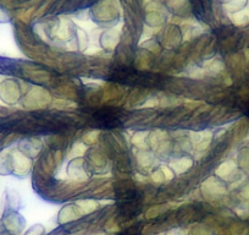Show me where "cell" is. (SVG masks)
Here are the masks:
<instances>
[{"instance_id":"cell-1","label":"cell","mask_w":249,"mask_h":235,"mask_svg":"<svg viewBox=\"0 0 249 235\" xmlns=\"http://www.w3.org/2000/svg\"><path fill=\"white\" fill-rule=\"evenodd\" d=\"M53 98L49 91L44 87H32V90L26 95L23 105L28 109H44L48 105H52Z\"/></svg>"},{"instance_id":"cell-2","label":"cell","mask_w":249,"mask_h":235,"mask_svg":"<svg viewBox=\"0 0 249 235\" xmlns=\"http://www.w3.org/2000/svg\"><path fill=\"white\" fill-rule=\"evenodd\" d=\"M4 228L8 233L13 235H21L26 227V220L18 211L5 210L4 211L3 218H1Z\"/></svg>"},{"instance_id":"cell-3","label":"cell","mask_w":249,"mask_h":235,"mask_svg":"<svg viewBox=\"0 0 249 235\" xmlns=\"http://www.w3.org/2000/svg\"><path fill=\"white\" fill-rule=\"evenodd\" d=\"M21 85L18 80L8 78L0 83V99L4 100L8 104H15L21 97Z\"/></svg>"},{"instance_id":"cell-4","label":"cell","mask_w":249,"mask_h":235,"mask_svg":"<svg viewBox=\"0 0 249 235\" xmlns=\"http://www.w3.org/2000/svg\"><path fill=\"white\" fill-rule=\"evenodd\" d=\"M202 195L203 197L209 201H216L226 195L227 189L221 181L217 180L215 176H210L202 184Z\"/></svg>"},{"instance_id":"cell-5","label":"cell","mask_w":249,"mask_h":235,"mask_svg":"<svg viewBox=\"0 0 249 235\" xmlns=\"http://www.w3.org/2000/svg\"><path fill=\"white\" fill-rule=\"evenodd\" d=\"M11 169L13 174L18 175L20 178H25L32 169V160L30 157L23 155L20 150H15L11 152Z\"/></svg>"},{"instance_id":"cell-6","label":"cell","mask_w":249,"mask_h":235,"mask_svg":"<svg viewBox=\"0 0 249 235\" xmlns=\"http://www.w3.org/2000/svg\"><path fill=\"white\" fill-rule=\"evenodd\" d=\"M87 162L85 158H75L71 159L68 167V175L72 181L77 183H86L88 179L87 174Z\"/></svg>"},{"instance_id":"cell-7","label":"cell","mask_w":249,"mask_h":235,"mask_svg":"<svg viewBox=\"0 0 249 235\" xmlns=\"http://www.w3.org/2000/svg\"><path fill=\"white\" fill-rule=\"evenodd\" d=\"M87 164L89 169L104 170L107 164V156L103 148L94 147L87 151Z\"/></svg>"},{"instance_id":"cell-8","label":"cell","mask_w":249,"mask_h":235,"mask_svg":"<svg viewBox=\"0 0 249 235\" xmlns=\"http://www.w3.org/2000/svg\"><path fill=\"white\" fill-rule=\"evenodd\" d=\"M83 217V213L78 208L76 203H70L66 205L60 210L59 215H57V223L60 225L66 224V223H72L76 220H80Z\"/></svg>"},{"instance_id":"cell-9","label":"cell","mask_w":249,"mask_h":235,"mask_svg":"<svg viewBox=\"0 0 249 235\" xmlns=\"http://www.w3.org/2000/svg\"><path fill=\"white\" fill-rule=\"evenodd\" d=\"M43 148V142L38 137H28L21 141L18 150L30 158H37Z\"/></svg>"},{"instance_id":"cell-10","label":"cell","mask_w":249,"mask_h":235,"mask_svg":"<svg viewBox=\"0 0 249 235\" xmlns=\"http://www.w3.org/2000/svg\"><path fill=\"white\" fill-rule=\"evenodd\" d=\"M215 174H216L219 178L229 181H236L237 179L239 178V176H237V175H238V172H237V164L231 159L222 162L221 164L216 168Z\"/></svg>"},{"instance_id":"cell-11","label":"cell","mask_w":249,"mask_h":235,"mask_svg":"<svg viewBox=\"0 0 249 235\" xmlns=\"http://www.w3.org/2000/svg\"><path fill=\"white\" fill-rule=\"evenodd\" d=\"M199 217V211L193 205H186L177 211L175 219L178 224H187V223L196 222Z\"/></svg>"},{"instance_id":"cell-12","label":"cell","mask_w":249,"mask_h":235,"mask_svg":"<svg viewBox=\"0 0 249 235\" xmlns=\"http://www.w3.org/2000/svg\"><path fill=\"white\" fill-rule=\"evenodd\" d=\"M136 160H137V164L140 167H142L143 169H152L153 167L158 164V158L157 156L153 152L148 150H142L136 155Z\"/></svg>"},{"instance_id":"cell-13","label":"cell","mask_w":249,"mask_h":235,"mask_svg":"<svg viewBox=\"0 0 249 235\" xmlns=\"http://www.w3.org/2000/svg\"><path fill=\"white\" fill-rule=\"evenodd\" d=\"M181 42V37H179V31L176 27L169 26L165 31L164 36L161 38V43L165 48L171 49V48L177 47Z\"/></svg>"},{"instance_id":"cell-14","label":"cell","mask_w":249,"mask_h":235,"mask_svg":"<svg viewBox=\"0 0 249 235\" xmlns=\"http://www.w3.org/2000/svg\"><path fill=\"white\" fill-rule=\"evenodd\" d=\"M148 96H149V90L148 88H142L138 87L135 88L132 91L131 95H128V104L133 105V107H137V105H143L145 103V100L148 99Z\"/></svg>"},{"instance_id":"cell-15","label":"cell","mask_w":249,"mask_h":235,"mask_svg":"<svg viewBox=\"0 0 249 235\" xmlns=\"http://www.w3.org/2000/svg\"><path fill=\"white\" fill-rule=\"evenodd\" d=\"M133 64H136L137 69H140V70H149L154 64V57H153L152 53L143 50V52L138 53L137 57H135Z\"/></svg>"},{"instance_id":"cell-16","label":"cell","mask_w":249,"mask_h":235,"mask_svg":"<svg viewBox=\"0 0 249 235\" xmlns=\"http://www.w3.org/2000/svg\"><path fill=\"white\" fill-rule=\"evenodd\" d=\"M192 167H193V159L190 157H179L171 162V169L172 172L175 170L176 174H182V173L188 172Z\"/></svg>"},{"instance_id":"cell-17","label":"cell","mask_w":249,"mask_h":235,"mask_svg":"<svg viewBox=\"0 0 249 235\" xmlns=\"http://www.w3.org/2000/svg\"><path fill=\"white\" fill-rule=\"evenodd\" d=\"M120 39V35L115 31H107L104 35L102 36V39H100V43H102V47L104 48V50H114L115 47L117 45Z\"/></svg>"},{"instance_id":"cell-18","label":"cell","mask_w":249,"mask_h":235,"mask_svg":"<svg viewBox=\"0 0 249 235\" xmlns=\"http://www.w3.org/2000/svg\"><path fill=\"white\" fill-rule=\"evenodd\" d=\"M225 69V64L222 63L220 59H208L207 61H204V70L207 71L208 75L210 76H216L219 74H221Z\"/></svg>"},{"instance_id":"cell-19","label":"cell","mask_w":249,"mask_h":235,"mask_svg":"<svg viewBox=\"0 0 249 235\" xmlns=\"http://www.w3.org/2000/svg\"><path fill=\"white\" fill-rule=\"evenodd\" d=\"M75 203L78 206L83 215H92V213H94L99 208L98 201L92 200V198H82V200H77Z\"/></svg>"},{"instance_id":"cell-20","label":"cell","mask_w":249,"mask_h":235,"mask_svg":"<svg viewBox=\"0 0 249 235\" xmlns=\"http://www.w3.org/2000/svg\"><path fill=\"white\" fill-rule=\"evenodd\" d=\"M52 108L56 110H62V112H72L77 108V104H76L73 100L66 99V98H56L52 102Z\"/></svg>"},{"instance_id":"cell-21","label":"cell","mask_w":249,"mask_h":235,"mask_svg":"<svg viewBox=\"0 0 249 235\" xmlns=\"http://www.w3.org/2000/svg\"><path fill=\"white\" fill-rule=\"evenodd\" d=\"M5 210H13L16 211L21 205V197L20 194L16 190H8L6 191V202H5ZM4 210V211H5Z\"/></svg>"},{"instance_id":"cell-22","label":"cell","mask_w":249,"mask_h":235,"mask_svg":"<svg viewBox=\"0 0 249 235\" xmlns=\"http://www.w3.org/2000/svg\"><path fill=\"white\" fill-rule=\"evenodd\" d=\"M192 146L199 145V143L204 142V141L213 140V133L210 130H204V131H195V133H191L190 137Z\"/></svg>"},{"instance_id":"cell-23","label":"cell","mask_w":249,"mask_h":235,"mask_svg":"<svg viewBox=\"0 0 249 235\" xmlns=\"http://www.w3.org/2000/svg\"><path fill=\"white\" fill-rule=\"evenodd\" d=\"M232 21L237 26H246L249 23V8H243L242 10L236 11L231 16Z\"/></svg>"},{"instance_id":"cell-24","label":"cell","mask_w":249,"mask_h":235,"mask_svg":"<svg viewBox=\"0 0 249 235\" xmlns=\"http://www.w3.org/2000/svg\"><path fill=\"white\" fill-rule=\"evenodd\" d=\"M170 208L171 207H170V205H167V203H162V205H155L147 211V213H145V218H148V219H150V218H157V217H159V215L166 213Z\"/></svg>"},{"instance_id":"cell-25","label":"cell","mask_w":249,"mask_h":235,"mask_svg":"<svg viewBox=\"0 0 249 235\" xmlns=\"http://www.w3.org/2000/svg\"><path fill=\"white\" fill-rule=\"evenodd\" d=\"M148 135H149L148 131H138V133H136L133 135L132 143L137 146L138 148H141V150H148L149 146H148V142H145V140L148 138Z\"/></svg>"},{"instance_id":"cell-26","label":"cell","mask_w":249,"mask_h":235,"mask_svg":"<svg viewBox=\"0 0 249 235\" xmlns=\"http://www.w3.org/2000/svg\"><path fill=\"white\" fill-rule=\"evenodd\" d=\"M0 174H13L11 169V153H4L0 156Z\"/></svg>"},{"instance_id":"cell-27","label":"cell","mask_w":249,"mask_h":235,"mask_svg":"<svg viewBox=\"0 0 249 235\" xmlns=\"http://www.w3.org/2000/svg\"><path fill=\"white\" fill-rule=\"evenodd\" d=\"M87 147H86L85 143H76L72 146L70 153H69V158L70 159H75V158H81L87 153Z\"/></svg>"},{"instance_id":"cell-28","label":"cell","mask_w":249,"mask_h":235,"mask_svg":"<svg viewBox=\"0 0 249 235\" xmlns=\"http://www.w3.org/2000/svg\"><path fill=\"white\" fill-rule=\"evenodd\" d=\"M191 235H215V232L208 224H197L191 230Z\"/></svg>"},{"instance_id":"cell-29","label":"cell","mask_w":249,"mask_h":235,"mask_svg":"<svg viewBox=\"0 0 249 235\" xmlns=\"http://www.w3.org/2000/svg\"><path fill=\"white\" fill-rule=\"evenodd\" d=\"M100 130H89L82 136V141L85 145H94L98 140H99Z\"/></svg>"},{"instance_id":"cell-30","label":"cell","mask_w":249,"mask_h":235,"mask_svg":"<svg viewBox=\"0 0 249 235\" xmlns=\"http://www.w3.org/2000/svg\"><path fill=\"white\" fill-rule=\"evenodd\" d=\"M238 163L239 167L243 169L249 168V148H243L238 155Z\"/></svg>"},{"instance_id":"cell-31","label":"cell","mask_w":249,"mask_h":235,"mask_svg":"<svg viewBox=\"0 0 249 235\" xmlns=\"http://www.w3.org/2000/svg\"><path fill=\"white\" fill-rule=\"evenodd\" d=\"M234 212H236V215H238L239 218H242V219L249 218V202H244L238 205L234 208Z\"/></svg>"},{"instance_id":"cell-32","label":"cell","mask_w":249,"mask_h":235,"mask_svg":"<svg viewBox=\"0 0 249 235\" xmlns=\"http://www.w3.org/2000/svg\"><path fill=\"white\" fill-rule=\"evenodd\" d=\"M76 37H77V45L81 50H85L87 48L88 40H87V35H86L83 31H81V28L76 30Z\"/></svg>"},{"instance_id":"cell-33","label":"cell","mask_w":249,"mask_h":235,"mask_svg":"<svg viewBox=\"0 0 249 235\" xmlns=\"http://www.w3.org/2000/svg\"><path fill=\"white\" fill-rule=\"evenodd\" d=\"M45 229L43 225L40 224H35L33 227H31L27 232L25 233V235H43L44 234Z\"/></svg>"},{"instance_id":"cell-34","label":"cell","mask_w":249,"mask_h":235,"mask_svg":"<svg viewBox=\"0 0 249 235\" xmlns=\"http://www.w3.org/2000/svg\"><path fill=\"white\" fill-rule=\"evenodd\" d=\"M203 104V100H196V99H188L183 103V107L188 110H195L199 108Z\"/></svg>"},{"instance_id":"cell-35","label":"cell","mask_w":249,"mask_h":235,"mask_svg":"<svg viewBox=\"0 0 249 235\" xmlns=\"http://www.w3.org/2000/svg\"><path fill=\"white\" fill-rule=\"evenodd\" d=\"M152 180L154 181L155 184H162L165 180H166V179H165L164 173L161 172V169H158V170H155L154 173H153Z\"/></svg>"},{"instance_id":"cell-36","label":"cell","mask_w":249,"mask_h":235,"mask_svg":"<svg viewBox=\"0 0 249 235\" xmlns=\"http://www.w3.org/2000/svg\"><path fill=\"white\" fill-rule=\"evenodd\" d=\"M205 73H207V71H205L204 69L196 68V69H192L190 76L192 78H195V80H203V78H204V76H205Z\"/></svg>"},{"instance_id":"cell-37","label":"cell","mask_w":249,"mask_h":235,"mask_svg":"<svg viewBox=\"0 0 249 235\" xmlns=\"http://www.w3.org/2000/svg\"><path fill=\"white\" fill-rule=\"evenodd\" d=\"M158 105H159V98L154 97V98H148L142 107L143 108H154V107H158Z\"/></svg>"},{"instance_id":"cell-38","label":"cell","mask_w":249,"mask_h":235,"mask_svg":"<svg viewBox=\"0 0 249 235\" xmlns=\"http://www.w3.org/2000/svg\"><path fill=\"white\" fill-rule=\"evenodd\" d=\"M239 196H241V198L244 202H249V184H246L243 186V189L239 193Z\"/></svg>"},{"instance_id":"cell-39","label":"cell","mask_w":249,"mask_h":235,"mask_svg":"<svg viewBox=\"0 0 249 235\" xmlns=\"http://www.w3.org/2000/svg\"><path fill=\"white\" fill-rule=\"evenodd\" d=\"M160 169H161V172L164 173L165 179H167V180H171V179H174V172H172L169 167H166V165H161V167H160Z\"/></svg>"},{"instance_id":"cell-40","label":"cell","mask_w":249,"mask_h":235,"mask_svg":"<svg viewBox=\"0 0 249 235\" xmlns=\"http://www.w3.org/2000/svg\"><path fill=\"white\" fill-rule=\"evenodd\" d=\"M166 235H188V233L183 228H172L167 232Z\"/></svg>"},{"instance_id":"cell-41","label":"cell","mask_w":249,"mask_h":235,"mask_svg":"<svg viewBox=\"0 0 249 235\" xmlns=\"http://www.w3.org/2000/svg\"><path fill=\"white\" fill-rule=\"evenodd\" d=\"M6 21H9V15L3 9H0V22H6Z\"/></svg>"},{"instance_id":"cell-42","label":"cell","mask_w":249,"mask_h":235,"mask_svg":"<svg viewBox=\"0 0 249 235\" xmlns=\"http://www.w3.org/2000/svg\"><path fill=\"white\" fill-rule=\"evenodd\" d=\"M0 235H13L10 234V233H8L5 230V228H4L3 223H1V220H0Z\"/></svg>"},{"instance_id":"cell-43","label":"cell","mask_w":249,"mask_h":235,"mask_svg":"<svg viewBox=\"0 0 249 235\" xmlns=\"http://www.w3.org/2000/svg\"><path fill=\"white\" fill-rule=\"evenodd\" d=\"M50 235H64V233H62L61 230H57V232L52 233V234H50Z\"/></svg>"},{"instance_id":"cell-44","label":"cell","mask_w":249,"mask_h":235,"mask_svg":"<svg viewBox=\"0 0 249 235\" xmlns=\"http://www.w3.org/2000/svg\"><path fill=\"white\" fill-rule=\"evenodd\" d=\"M92 235H107V233H95V234H92Z\"/></svg>"}]
</instances>
